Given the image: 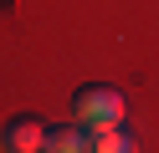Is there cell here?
Returning a JSON list of instances; mask_svg holds the SVG:
<instances>
[{
  "mask_svg": "<svg viewBox=\"0 0 159 153\" xmlns=\"http://www.w3.org/2000/svg\"><path fill=\"white\" fill-rule=\"evenodd\" d=\"M5 148L11 153H36L46 143V128H41V117H16V122H5Z\"/></svg>",
  "mask_w": 159,
  "mask_h": 153,
  "instance_id": "obj_2",
  "label": "cell"
},
{
  "mask_svg": "<svg viewBox=\"0 0 159 153\" xmlns=\"http://www.w3.org/2000/svg\"><path fill=\"white\" fill-rule=\"evenodd\" d=\"M87 148H98V153H128L134 143H128V133H118V122H98V128H87Z\"/></svg>",
  "mask_w": 159,
  "mask_h": 153,
  "instance_id": "obj_3",
  "label": "cell"
},
{
  "mask_svg": "<svg viewBox=\"0 0 159 153\" xmlns=\"http://www.w3.org/2000/svg\"><path fill=\"white\" fill-rule=\"evenodd\" d=\"M77 117H82V128L123 122V92H118V87H103V82L82 87V92H77Z\"/></svg>",
  "mask_w": 159,
  "mask_h": 153,
  "instance_id": "obj_1",
  "label": "cell"
},
{
  "mask_svg": "<svg viewBox=\"0 0 159 153\" xmlns=\"http://www.w3.org/2000/svg\"><path fill=\"white\" fill-rule=\"evenodd\" d=\"M41 148H52V153H77V148H87V128H46V143Z\"/></svg>",
  "mask_w": 159,
  "mask_h": 153,
  "instance_id": "obj_4",
  "label": "cell"
}]
</instances>
